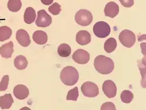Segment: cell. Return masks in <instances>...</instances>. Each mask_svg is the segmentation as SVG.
Segmentation results:
<instances>
[{
	"label": "cell",
	"mask_w": 146,
	"mask_h": 110,
	"mask_svg": "<svg viewBox=\"0 0 146 110\" xmlns=\"http://www.w3.org/2000/svg\"><path fill=\"white\" fill-rule=\"evenodd\" d=\"M9 77L8 75H4L0 83V91H5L7 89L9 83Z\"/></svg>",
	"instance_id": "obj_26"
},
{
	"label": "cell",
	"mask_w": 146,
	"mask_h": 110,
	"mask_svg": "<svg viewBox=\"0 0 146 110\" xmlns=\"http://www.w3.org/2000/svg\"><path fill=\"white\" fill-rule=\"evenodd\" d=\"M54 0H41L42 3L44 5H48L52 4Z\"/></svg>",
	"instance_id": "obj_29"
},
{
	"label": "cell",
	"mask_w": 146,
	"mask_h": 110,
	"mask_svg": "<svg viewBox=\"0 0 146 110\" xmlns=\"http://www.w3.org/2000/svg\"><path fill=\"white\" fill-rule=\"evenodd\" d=\"M7 7L11 12H17L21 9L22 3L21 0H9Z\"/></svg>",
	"instance_id": "obj_22"
},
{
	"label": "cell",
	"mask_w": 146,
	"mask_h": 110,
	"mask_svg": "<svg viewBox=\"0 0 146 110\" xmlns=\"http://www.w3.org/2000/svg\"><path fill=\"white\" fill-rule=\"evenodd\" d=\"M101 110H116L115 105L113 103L107 102L102 105Z\"/></svg>",
	"instance_id": "obj_27"
},
{
	"label": "cell",
	"mask_w": 146,
	"mask_h": 110,
	"mask_svg": "<svg viewBox=\"0 0 146 110\" xmlns=\"http://www.w3.org/2000/svg\"><path fill=\"white\" fill-rule=\"evenodd\" d=\"M119 40L124 47L130 48L135 44L136 37L132 31L125 29L119 33Z\"/></svg>",
	"instance_id": "obj_4"
},
{
	"label": "cell",
	"mask_w": 146,
	"mask_h": 110,
	"mask_svg": "<svg viewBox=\"0 0 146 110\" xmlns=\"http://www.w3.org/2000/svg\"><path fill=\"white\" fill-rule=\"evenodd\" d=\"M71 49L69 45L66 44H61L58 49V53L61 57H67L71 54Z\"/></svg>",
	"instance_id": "obj_21"
},
{
	"label": "cell",
	"mask_w": 146,
	"mask_h": 110,
	"mask_svg": "<svg viewBox=\"0 0 146 110\" xmlns=\"http://www.w3.org/2000/svg\"><path fill=\"white\" fill-rule=\"evenodd\" d=\"M13 94L16 98L20 100L27 98L29 94V89L23 84H18L13 89Z\"/></svg>",
	"instance_id": "obj_11"
},
{
	"label": "cell",
	"mask_w": 146,
	"mask_h": 110,
	"mask_svg": "<svg viewBox=\"0 0 146 110\" xmlns=\"http://www.w3.org/2000/svg\"><path fill=\"white\" fill-rule=\"evenodd\" d=\"M82 94L86 97L93 98L99 94V88L97 84L90 81L84 83L81 87Z\"/></svg>",
	"instance_id": "obj_6"
},
{
	"label": "cell",
	"mask_w": 146,
	"mask_h": 110,
	"mask_svg": "<svg viewBox=\"0 0 146 110\" xmlns=\"http://www.w3.org/2000/svg\"><path fill=\"white\" fill-rule=\"evenodd\" d=\"M37 17L36 21L37 26L41 28L48 27L52 22L51 16H50L44 9H41L37 13Z\"/></svg>",
	"instance_id": "obj_7"
},
{
	"label": "cell",
	"mask_w": 146,
	"mask_h": 110,
	"mask_svg": "<svg viewBox=\"0 0 146 110\" xmlns=\"http://www.w3.org/2000/svg\"><path fill=\"white\" fill-rule=\"evenodd\" d=\"M16 39L21 45L28 47L31 43V40L28 32L23 29H20L16 33Z\"/></svg>",
	"instance_id": "obj_10"
},
{
	"label": "cell",
	"mask_w": 146,
	"mask_h": 110,
	"mask_svg": "<svg viewBox=\"0 0 146 110\" xmlns=\"http://www.w3.org/2000/svg\"><path fill=\"white\" fill-rule=\"evenodd\" d=\"M36 17V16L35 9L32 7H28L26 9L24 14V21L26 24H32L35 21Z\"/></svg>",
	"instance_id": "obj_17"
},
{
	"label": "cell",
	"mask_w": 146,
	"mask_h": 110,
	"mask_svg": "<svg viewBox=\"0 0 146 110\" xmlns=\"http://www.w3.org/2000/svg\"><path fill=\"white\" fill-rule=\"evenodd\" d=\"M14 103L13 97L10 94H5L0 97V107L2 109H9Z\"/></svg>",
	"instance_id": "obj_16"
},
{
	"label": "cell",
	"mask_w": 146,
	"mask_h": 110,
	"mask_svg": "<svg viewBox=\"0 0 146 110\" xmlns=\"http://www.w3.org/2000/svg\"><path fill=\"white\" fill-rule=\"evenodd\" d=\"M122 5L126 8H130L134 4V0H119Z\"/></svg>",
	"instance_id": "obj_28"
},
{
	"label": "cell",
	"mask_w": 146,
	"mask_h": 110,
	"mask_svg": "<svg viewBox=\"0 0 146 110\" xmlns=\"http://www.w3.org/2000/svg\"><path fill=\"white\" fill-rule=\"evenodd\" d=\"M102 90L105 95L109 98H113L117 95V86L112 80H106L103 83Z\"/></svg>",
	"instance_id": "obj_9"
},
{
	"label": "cell",
	"mask_w": 146,
	"mask_h": 110,
	"mask_svg": "<svg viewBox=\"0 0 146 110\" xmlns=\"http://www.w3.org/2000/svg\"><path fill=\"white\" fill-rule=\"evenodd\" d=\"M12 34V30L6 26L0 27V41L3 42L10 38Z\"/></svg>",
	"instance_id": "obj_20"
},
{
	"label": "cell",
	"mask_w": 146,
	"mask_h": 110,
	"mask_svg": "<svg viewBox=\"0 0 146 110\" xmlns=\"http://www.w3.org/2000/svg\"><path fill=\"white\" fill-rule=\"evenodd\" d=\"M13 52V44L11 41L2 45L0 47V54L2 57L6 59L10 58L12 57Z\"/></svg>",
	"instance_id": "obj_14"
},
{
	"label": "cell",
	"mask_w": 146,
	"mask_h": 110,
	"mask_svg": "<svg viewBox=\"0 0 146 110\" xmlns=\"http://www.w3.org/2000/svg\"><path fill=\"white\" fill-rule=\"evenodd\" d=\"M61 10V5L57 2L53 3L48 8V11L53 15H58Z\"/></svg>",
	"instance_id": "obj_25"
},
{
	"label": "cell",
	"mask_w": 146,
	"mask_h": 110,
	"mask_svg": "<svg viewBox=\"0 0 146 110\" xmlns=\"http://www.w3.org/2000/svg\"><path fill=\"white\" fill-rule=\"evenodd\" d=\"M121 100L125 103H129L134 98V95L131 91L129 90H124L121 95Z\"/></svg>",
	"instance_id": "obj_23"
},
{
	"label": "cell",
	"mask_w": 146,
	"mask_h": 110,
	"mask_svg": "<svg viewBox=\"0 0 146 110\" xmlns=\"http://www.w3.org/2000/svg\"><path fill=\"white\" fill-rule=\"evenodd\" d=\"M72 59L75 62L81 65H85L90 61V55L86 51L78 49L75 51L72 56Z\"/></svg>",
	"instance_id": "obj_8"
},
{
	"label": "cell",
	"mask_w": 146,
	"mask_h": 110,
	"mask_svg": "<svg viewBox=\"0 0 146 110\" xmlns=\"http://www.w3.org/2000/svg\"><path fill=\"white\" fill-rule=\"evenodd\" d=\"M75 20L76 23L81 26H88L93 21V15L89 10L81 9L76 13Z\"/></svg>",
	"instance_id": "obj_3"
},
{
	"label": "cell",
	"mask_w": 146,
	"mask_h": 110,
	"mask_svg": "<svg viewBox=\"0 0 146 110\" xmlns=\"http://www.w3.org/2000/svg\"><path fill=\"white\" fill-rule=\"evenodd\" d=\"M117 47V42L114 38L111 37L106 40L104 44V49L109 53H112Z\"/></svg>",
	"instance_id": "obj_19"
},
{
	"label": "cell",
	"mask_w": 146,
	"mask_h": 110,
	"mask_svg": "<svg viewBox=\"0 0 146 110\" xmlns=\"http://www.w3.org/2000/svg\"><path fill=\"white\" fill-rule=\"evenodd\" d=\"M79 96L78 87H75L74 88L68 91L66 96V100L76 101Z\"/></svg>",
	"instance_id": "obj_24"
},
{
	"label": "cell",
	"mask_w": 146,
	"mask_h": 110,
	"mask_svg": "<svg viewBox=\"0 0 146 110\" xmlns=\"http://www.w3.org/2000/svg\"><path fill=\"white\" fill-rule=\"evenodd\" d=\"M33 39L34 41L38 45H44L48 41V35L44 31L37 30L34 33Z\"/></svg>",
	"instance_id": "obj_15"
},
{
	"label": "cell",
	"mask_w": 146,
	"mask_h": 110,
	"mask_svg": "<svg viewBox=\"0 0 146 110\" xmlns=\"http://www.w3.org/2000/svg\"><path fill=\"white\" fill-rule=\"evenodd\" d=\"M62 83L68 86L74 85L79 79V73L75 67L68 66L64 67L60 73Z\"/></svg>",
	"instance_id": "obj_2"
},
{
	"label": "cell",
	"mask_w": 146,
	"mask_h": 110,
	"mask_svg": "<svg viewBox=\"0 0 146 110\" xmlns=\"http://www.w3.org/2000/svg\"><path fill=\"white\" fill-rule=\"evenodd\" d=\"M94 66L97 71L103 75L110 73L114 69L113 60L103 55H99L95 58Z\"/></svg>",
	"instance_id": "obj_1"
},
{
	"label": "cell",
	"mask_w": 146,
	"mask_h": 110,
	"mask_svg": "<svg viewBox=\"0 0 146 110\" xmlns=\"http://www.w3.org/2000/svg\"><path fill=\"white\" fill-rule=\"evenodd\" d=\"M119 12V5L117 3L113 1H111L107 4L104 9L105 16L112 18L116 17L118 14Z\"/></svg>",
	"instance_id": "obj_12"
},
{
	"label": "cell",
	"mask_w": 146,
	"mask_h": 110,
	"mask_svg": "<svg viewBox=\"0 0 146 110\" xmlns=\"http://www.w3.org/2000/svg\"><path fill=\"white\" fill-rule=\"evenodd\" d=\"M91 40L90 34L86 30H81L76 34V41L81 45H87L90 42Z\"/></svg>",
	"instance_id": "obj_13"
},
{
	"label": "cell",
	"mask_w": 146,
	"mask_h": 110,
	"mask_svg": "<svg viewBox=\"0 0 146 110\" xmlns=\"http://www.w3.org/2000/svg\"><path fill=\"white\" fill-rule=\"evenodd\" d=\"M14 66L17 69L24 70L27 67L28 62L25 57L22 55L17 56L14 61Z\"/></svg>",
	"instance_id": "obj_18"
},
{
	"label": "cell",
	"mask_w": 146,
	"mask_h": 110,
	"mask_svg": "<svg viewBox=\"0 0 146 110\" xmlns=\"http://www.w3.org/2000/svg\"><path fill=\"white\" fill-rule=\"evenodd\" d=\"M94 33L97 37L104 38L108 37L111 32L110 25L104 21H99L94 25L93 27Z\"/></svg>",
	"instance_id": "obj_5"
}]
</instances>
